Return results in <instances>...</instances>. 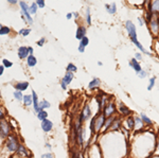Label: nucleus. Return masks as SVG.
I'll return each mask as SVG.
<instances>
[{"instance_id":"e433bc0d","label":"nucleus","mask_w":159,"mask_h":158,"mask_svg":"<svg viewBox=\"0 0 159 158\" xmlns=\"http://www.w3.org/2000/svg\"><path fill=\"white\" fill-rule=\"evenodd\" d=\"M85 20H86L87 25H91V12H90V9H89V7H87V9H86V17H85Z\"/></svg>"},{"instance_id":"2f4dec72","label":"nucleus","mask_w":159,"mask_h":158,"mask_svg":"<svg viewBox=\"0 0 159 158\" xmlns=\"http://www.w3.org/2000/svg\"><path fill=\"white\" fill-rule=\"evenodd\" d=\"M152 51L156 53V55L159 56V39L154 38V44L152 45Z\"/></svg>"},{"instance_id":"bf43d9fd","label":"nucleus","mask_w":159,"mask_h":158,"mask_svg":"<svg viewBox=\"0 0 159 158\" xmlns=\"http://www.w3.org/2000/svg\"><path fill=\"white\" fill-rule=\"evenodd\" d=\"M7 1H9L10 3H12V4H15V3H17V1H16V0H7Z\"/></svg>"},{"instance_id":"09e8293b","label":"nucleus","mask_w":159,"mask_h":158,"mask_svg":"<svg viewBox=\"0 0 159 158\" xmlns=\"http://www.w3.org/2000/svg\"><path fill=\"white\" fill-rule=\"evenodd\" d=\"M45 43H46V38H45V37H42V38H40V39L36 43V44H37V46H39V47H43V46L45 45Z\"/></svg>"},{"instance_id":"412c9836","label":"nucleus","mask_w":159,"mask_h":158,"mask_svg":"<svg viewBox=\"0 0 159 158\" xmlns=\"http://www.w3.org/2000/svg\"><path fill=\"white\" fill-rule=\"evenodd\" d=\"M87 28L85 27V25H81L78 27V29H76V32H75V38L78 40H81L83 37L87 36Z\"/></svg>"},{"instance_id":"f8f14e48","label":"nucleus","mask_w":159,"mask_h":158,"mask_svg":"<svg viewBox=\"0 0 159 158\" xmlns=\"http://www.w3.org/2000/svg\"><path fill=\"white\" fill-rule=\"evenodd\" d=\"M117 108H118V115L121 116L122 118H126V117H129L134 115V111L121 101H119L117 103Z\"/></svg>"},{"instance_id":"473e14b6","label":"nucleus","mask_w":159,"mask_h":158,"mask_svg":"<svg viewBox=\"0 0 159 158\" xmlns=\"http://www.w3.org/2000/svg\"><path fill=\"white\" fill-rule=\"evenodd\" d=\"M24 104L25 106H30L33 104V99H32V95H25L24 96Z\"/></svg>"},{"instance_id":"603ef678","label":"nucleus","mask_w":159,"mask_h":158,"mask_svg":"<svg viewBox=\"0 0 159 158\" xmlns=\"http://www.w3.org/2000/svg\"><path fill=\"white\" fill-rule=\"evenodd\" d=\"M85 49H86V48L82 47V46H79V48H78V50H79L80 53H84V52H85Z\"/></svg>"},{"instance_id":"6e6d98bb","label":"nucleus","mask_w":159,"mask_h":158,"mask_svg":"<svg viewBox=\"0 0 159 158\" xmlns=\"http://www.w3.org/2000/svg\"><path fill=\"white\" fill-rule=\"evenodd\" d=\"M3 72H4V67L3 66H0V76L3 74Z\"/></svg>"},{"instance_id":"f704fd0d","label":"nucleus","mask_w":159,"mask_h":158,"mask_svg":"<svg viewBox=\"0 0 159 158\" xmlns=\"http://www.w3.org/2000/svg\"><path fill=\"white\" fill-rule=\"evenodd\" d=\"M37 118L39 121H43L46 119H48V113L46 111H40L39 113H37Z\"/></svg>"},{"instance_id":"cd10ccee","label":"nucleus","mask_w":159,"mask_h":158,"mask_svg":"<svg viewBox=\"0 0 159 158\" xmlns=\"http://www.w3.org/2000/svg\"><path fill=\"white\" fill-rule=\"evenodd\" d=\"M28 87H29V83L28 82H20V83H17L16 85H15V88H16V90L18 91H25L27 90Z\"/></svg>"},{"instance_id":"dca6fc26","label":"nucleus","mask_w":159,"mask_h":158,"mask_svg":"<svg viewBox=\"0 0 159 158\" xmlns=\"http://www.w3.org/2000/svg\"><path fill=\"white\" fill-rule=\"evenodd\" d=\"M122 123H123V118L119 115L115 116V120L112 122L111 126H110L108 132H119L122 129Z\"/></svg>"},{"instance_id":"20e7f679","label":"nucleus","mask_w":159,"mask_h":158,"mask_svg":"<svg viewBox=\"0 0 159 158\" xmlns=\"http://www.w3.org/2000/svg\"><path fill=\"white\" fill-rule=\"evenodd\" d=\"M102 114L104 115L105 118H110V117H115L118 115L117 102H115L112 97H110V99L106 103V105L104 106L103 111H102Z\"/></svg>"},{"instance_id":"bb28decb","label":"nucleus","mask_w":159,"mask_h":158,"mask_svg":"<svg viewBox=\"0 0 159 158\" xmlns=\"http://www.w3.org/2000/svg\"><path fill=\"white\" fill-rule=\"evenodd\" d=\"M73 79H74V73H72V72H67V71H66L65 75H64V78L61 79V81H63V82L68 86L69 84L72 82Z\"/></svg>"},{"instance_id":"6e6552de","label":"nucleus","mask_w":159,"mask_h":158,"mask_svg":"<svg viewBox=\"0 0 159 158\" xmlns=\"http://www.w3.org/2000/svg\"><path fill=\"white\" fill-rule=\"evenodd\" d=\"M110 97L105 93H99L96 96V103H97V114L102 113L104 106L106 105V103L108 102Z\"/></svg>"},{"instance_id":"5fc2aeb1","label":"nucleus","mask_w":159,"mask_h":158,"mask_svg":"<svg viewBox=\"0 0 159 158\" xmlns=\"http://www.w3.org/2000/svg\"><path fill=\"white\" fill-rule=\"evenodd\" d=\"M2 120H4V114L2 113V111L0 109V121H2Z\"/></svg>"},{"instance_id":"79ce46f5","label":"nucleus","mask_w":159,"mask_h":158,"mask_svg":"<svg viewBox=\"0 0 159 158\" xmlns=\"http://www.w3.org/2000/svg\"><path fill=\"white\" fill-rule=\"evenodd\" d=\"M31 33V29H29V28H25V29H21L19 31V34L20 35H22V36H28V35H29Z\"/></svg>"},{"instance_id":"39448f33","label":"nucleus","mask_w":159,"mask_h":158,"mask_svg":"<svg viewBox=\"0 0 159 158\" xmlns=\"http://www.w3.org/2000/svg\"><path fill=\"white\" fill-rule=\"evenodd\" d=\"M93 111H92L91 106L89 105L88 103H86L85 105L83 106V108H82L81 113L79 115V121L81 122V123H85L87 121H90V119L93 117Z\"/></svg>"},{"instance_id":"a878e982","label":"nucleus","mask_w":159,"mask_h":158,"mask_svg":"<svg viewBox=\"0 0 159 158\" xmlns=\"http://www.w3.org/2000/svg\"><path fill=\"white\" fill-rule=\"evenodd\" d=\"M32 99H33V108H34L35 113H38V107H39V100H38V96L35 93V90H32Z\"/></svg>"},{"instance_id":"6ab92c4d","label":"nucleus","mask_w":159,"mask_h":158,"mask_svg":"<svg viewBox=\"0 0 159 158\" xmlns=\"http://www.w3.org/2000/svg\"><path fill=\"white\" fill-rule=\"evenodd\" d=\"M101 84H102V81L100 80L99 78H93L90 82L88 83L87 88H88L89 90H97V89H99L101 87Z\"/></svg>"},{"instance_id":"4be33fe9","label":"nucleus","mask_w":159,"mask_h":158,"mask_svg":"<svg viewBox=\"0 0 159 158\" xmlns=\"http://www.w3.org/2000/svg\"><path fill=\"white\" fill-rule=\"evenodd\" d=\"M16 153H17V155H18V156L24 157V158H29L31 156H33V155L30 154V152L27 150V147H25L24 144H21V143L19 144V147H18V149H17Z\"/></svg>"},{"instance_id":"37998d69","label":"nucleus","mask_w":159,"mask_h":158,"mask_svg":"<svg viewBox=\"0 0 159 158\" xmlns=\"http://www.w3.org/2000/svg\"><path fill=\"white\" fill-rule=\"evenodd\" d=\"M137 20H138V24H139V25L141 28L144 27V25H147V21H145V19H144V17H143V16L137 17Z\"/></svg>"},{"instance_id":"a211bd4d","label":"nucleus","mask_w":159,"mask_h":158,"mask_svg":"<svg viewBox=\"0 0 159 158\" xmlns=\"http://www.w3.org/2000/svg\"><path fill=\"white\" fill-rule=\"evenodd\" d=\"M129 66L130 68H132L133 70L135 71L136 73H138L139 71H141V70L143 69L142 66H141V64H140V62H138V61L136 60L135 57H133V58H130V60H129Z\"/></svg>"},{"instance_id":"864d4df0","label":"nucleus","mask_w":159,"mask_h":158,"mask_svg":"<svg viewBox=\"0 0 159 158\" xmlns=\"http://www.w3.org/2000/svg\"><path fill=\"white\" fill-rule=\"evenodd\" d=\"M72 17H73V13H68V14L66 15V18H67L68 20H70Z\"/></svg>"},{"instance_id":"aec40b11","label":"nucleus","mask_w":159,"mask_h":158,"mask_svg":"<svg viewBox=\"0 0 159 158\" xmlns=\"http://www.w3.org/2000/svg\"><path fill=\"white\" fill-rule=\"evenodd\" d=\"M40 127H42L43 132H45V133H50L53 129V122L49 120V119H46V120L42 121Z\"/></svg>"},{"instance_id":"a18cd8bd","label":"nucleus","mask_w":159,"mask_h":158,"mask_svg":"<svg viewBox=\"0 0 159 158\" xmlns=\"http://www.w3.org/2000/svg\"><path fill=\"white\" fill-rule=\"evenodd\" d=\"M2 66H3L4 68H11L13 66V63L7 60H2Z\"/></svg>"},{"instance_id":"49530a36","label":"nucleus","mask_w":159,"mask_h":158,"mask_svg":"<svg viewBox=\"0 0 159 158\" xmlns=\"http://www.w3.org/2000/svg\"><path fill=\"white\" fill-rule=\"evenodd\" d=\"M36 4H37L38 9H43L46 6V3H45L43 0H36Z\"/></svg>"},{"instance_id":"e2e57ef3","label":"nucleus","mask_w":159,"mask_h":158,"mask_svg":"<svg viewBox=\"0 0 159 158\" xmlns=\"http://www.w3.org/2000/svg\"><path fill=\"white\" fill-rule=\"evenodd\" d=\"M150 158H159V156H155V155H153V156H151Z\"/></svg>"},{"instance_id":"c756f323","label":"nucleus","mask_w":159,"mask_h":158,"mask_svg":"<svg viewBox=\"0 0 159 158\" xmlns=\"http://www.w3.org/2000/svg\"><path fill=\"white\" fill-rule=\"evenodd\" d=\"M156 81H157V78H156V76H151L150 80H148V87H147L148 91H152L153 90V88L155 87V85H156Z\"/></svg>"},{"instance_id":"338daca9","label":"nucleus","mask_w":159,"mask_h":158,"mask_svg":"<svg viewBox=\"0 0 159 158\" xmlns=\"http://www.w3.org/2000/svg\"><path fill=\"white\" fill-rule=\"evenodd\" d=\"M158 39H159V37H158Z\"/></svg>"},{"instance_id":"423d86ee","label":"nucleus","mask_w":159,"mask_h":158,"mask_svg":"<svg viewBox=\"0 0 159 158\" xmlns=\"http://www.w3.org/2000/svg\"><path fill=\"white\" fill-rule=\"evenodd\" d=\"M86 158H103V153L98 142L91 143L86 151Z\"/></svg>"},{"instance_id":"f257e3e1","label":"nucleus","mask_w":159,"mask_h":158,"mask_svg":"<svg viewBox=\"0 0 159 158\" xmlns=\"http://www.w3.org/2000/svg\"><path fill=\"white\" fill-rule=\"evenodd\" d=\"M129 139V135L122 131L107 132L99 135L97 142L102 150L103 158H127Z\"/></svg>"},{"instance_id":"c9c22d12","label":"nucleus","mask_w":159,"mask_h":158,"mask_svg":"<svg viewBox=\"0 0 159 158\" xmlns=\"http://www.w3.org/2000/svg\"><path fill=\"white\" fill-rule=\"evenodd\" d=\"M37 10H38V7L36 4V2H33V3L29 7V12H30L31 16H32V15H34V14H36Z\"/></svg>"},{"instance_id":"4d7b16f0","label":"nucleus","mask_w":159,"mask_h":158,"mask_svg":"<svg viewBox=\"0 0 159 158\" xmlns=\"http://www.w3.org/2000/svg\"><path fill=\"white\" fill-rule=\"evenodd\" d=\"M28 50H29V54L33 55V51H34V50H33V48L32 47H28Z\"/></svg>"},{"instance_id":"680f3d73","label":"nucleus","mask_w":159,"mask_h":158,"mask_svg":"<svg viewBox=\"0 0 159 158\" xmlns=\"http://www.w3.org/2000/svg\"><path fill=\"white\" fill-rule=\"evenodd\" d=\"M97 64H98V66H103V63H102V62H100V61H99V62L97 63Z\"/></svg>"},{"instance_id":"c85d7f7f","label":"nucleus","mask_w":159,"mask_h":158,"mask_svg":"<svg viewBox=\"0 0 159 158\" xmlns=\"http://www.w3.org/2000/svg\"><path fill=\"white\" fill-rule=\"evenodd\" d=\"M37 64V58L34 56V55H29L27 58V65L29 66L30 68L34 67V66H36Z\"/></svg>"},{"instance_id":"9b49d317","label":"nucleus","mask_w":159,"mask_h":158,"mask_svg":"<svg viewBox=\"0 0 159 158\" xmlns=\"http://www.w3.org/2000/svg\"><path fill=\"white\" fill-rule=\"evenodd\" d=\"M122 129L126 131L127 133L132 134L135 131V116H129L126 118H123V123H122Z\"/></svg>"},{"instance_id":"ddd939ff","label":"nucleus","mask_w":159,"mask_h":158,"mask_svg":"<svg viewBox=\"0 0 159 158\" xmlns=\"http://www.w3.org/2000/svg\"><path fill=\"white\" fill-rule=\"evenodd\" d=\"M144 10L150 12L154 16H159V0H148Z\"/></svg>"},{"instance_id":"0eeeda50","label":"nucleus","mask_w":159,"mask_h":158,"mask_svg":"<svg viewBox=\"0 0 159 158\" xmlns=\"http://www.w3.org/2000/svg\"><path fill=\"white\" fill-rule=\"evenodd\" d=\"M92 118H93V121H94V133H96V136H99V135H101V132H102V129H103L106 118H105L104 115L102 113L96 114Z\"/></svg>"},{"instance_id":"72a5a7b5","label":"nucleus","mask_w":159,"mask_h":158,"mask_svg":"<svg viewBox=\"0 0 159 158\" xmlns=\"http://www.w3.org/2000/svg\"><path fill=\"white\" fill-rule=\"evenodd\" d=\"M66 71L67 72H72V73H75L78 71V67L76 65H74L73 63H69L67 66H66Z\"/></svg>"},{"instance_id":"0e129e2a","label":"nucleus","mask_w":159,"mask_h":158,"mask_svg":"<svg viewBox=\"0 0 159 158\" xmlns=\"http://www.w3.org/2000/svg\"><path fill=\"white\" fill-rule=\"evenodd\" d=\"M2 27H3V25H2L1 24H0V29H1V28H2Z\"/></svg>"},{"instance_id":"9d476101","label":"nucleus","mask_w":159,"mask_h":158,"mask_svg":"<svg viewBox=\"0 0 159 158\" xmlns=\"http://www.w3.org/2000/svg\"><path fill=\"white\" fill-rule=\"evenodd\" d=\"M7 149L9 150L10 152H16L17 149L19 147V141H18V138L15 134H10V136L7 138Z\"/></svg>"},{"instance_id":"7ed1b4c3","label":"nucleus","mask_w":159,"mask_h":158,"mask_svg":"<svg viewBox=\"0 0 159 158\" xmlns=\"http://www.w3.org/2000/svg\"><path fill=\"white\" fill-rule=\"evenodd\" d=\"M124 28L127 32V36H129V40L138 48V49H139L140 53L148 55V56H153V52L148 51L144 47H143V45L139 42V39H138L137 27H136V25L134 24V21H132V20H126V21L124 22Z\"/></svg>"},{"instance_id":"c03bdc74","label":"nucleus","mask_w":159,"mask_h":158,"mask_svg":"<svg viewBox=\"0 0 159 158\" xmlns=\"http://www.w3.org/2000/svg\"><path fill=\"white\" fill-rule=\"evenodd\" d=\"M71 158H81V152L73 149V151L71 152Z\"/></svg>"},{"instance_id":"f03ea898","label":"nucleus","mask_w":159,"mask_h":158,"mask_svg":"<svg viewBox=\"0 0 159 158\" xmlns=\"http://www.w3.org/2000/svg\"><path fill=\"white\" fill-rule=\"evenodd\" d=\"M157 135L151 129L130 134L127 158H150L154 155Z\"/></svg>"},{"instance_id":"4468645a","label":"nucleus","mask_w":159,"mask_h":158,"mask_svg":"<svg viewBox=\"0 0 159 158\" xmlns=\"http://www.w3.org/2000/svg\"><path fill=\"white\" fill-rule=\"evenodd\" d=\"M10 132H11V125L6 119L0 121V136L1 138H7L10 136Z\"/></svg>"},{"instance_id":"393cba45","label":"nucleus","mask_w":159,"mask_h":158,"mask_svg":"<svg viewBox=\"0 0 159 158\" xmlns=\"http://www.w3.org/2000/svg\"><path fill=\"white\" fill-rule=\"evenodd\" d=\"M29 55L30 54H29L28 47H25V46H21V47H19V49H18V56H19V58H21V60H27Z\"/></svg>"},{"instance_id":"f3484780","label":"nucleus","mask_w":159,"mask_h":158,"mask_svg":"<svg viewBox=\"0 0 159 158\" xmlns=\"http://www.w3.org/2000/svg\"><path fill=\"white\" fill-rule=\"evenodd\" d=\"M134 116H135V131H134V133H139V132H142V131H144V129H147V127H145L144 123H143L142 119L140 118L139 115H134Z\"/></svg>"},{"instance_id":"7c9ffc66","label":"nucleus","mask_w":159,"mask_h":158,"mask_svg":"<svg viewBox=\"0 0 159 158\" xmlns=\"http://www.w3.org/2000/svg\"><path fill=\"white\" fill-rule=\"evenodd\" d=\"M50 106H51V104L47 100L39 101V107H38V113H39L40 111H45L46 108H49Z\"/></svg>"},{"instance_id":"ea45409f","label":"nucleus","mask_w":159,"mask_h":158,"mask_svg":"<svg viewBox=\"0 0 159 158\" xmlns=\"http://www.w3.org/2000/svg\"><path fill=\"white\" fill-rule=\"evenodd\" d=\"M148 71H147V70H144V69H142V70L139 71V72L137 73V76H138L139 79H142V80H143V79L148 78Z\"/></svg>"},{"instance_id":"de8ad7c7","label":"nucleus","mask_w":159,"mask_h":158,"mask_svg":"<svg viewBox=\"0 0 159 158\" xmlns=\"http://www.w3.org/2000/svg\"><path fill=\"white\" fill-rule=\"evenodd\" d=\"M134 57L138 61V62H140V61H142V53L136 52V53H135V55H134Z\"/></svg>"},{"instance_id":"69168bd1","label":"nucleus","mask_w":159,"mask_h":158,"mask_svg":"<svg viewBox=\"0 0 159 158\" xmlns=\"http://www.w3.org/2000/svg\"><path fill=\"white\" fill-rule=\"evenodd\" d=\"M0 50H1V48H0Z\"/></svg>"},{"instance_id":"a19ab883","label":"nucleus","mask_w":159,"mask_h":158,"mask_svg":"<svg viewBox=\"0 0 159 158\" xmlns=\"http://www.w3.org/2000/svg\"><path fill=\"white\" fill-rule=\"evenodd\" d=\"M10 32H11V29H10L9 27H7V25H4V27H2L1 29H0V35H7V34H9Z\"/></svg>"},{"instance_id":"8fccbe9b","label":"nucleus","mask_w":159,"mask_h":158,"mask_svg":"<svg viewBox=\"0 0 159 158\" xmlns=\"http://www.w3.org/2000/svg\"><path fill=\"white\" fill-rule=\"evenodd\" d=\"M42 158H54L52 153H45L42 155Z\"/></svg>"},{"instance_id":"052dcab7","label":"nucleus","mask_w":159,"mask_h":158,"mask_svg":"<svg viewBox=\"0 0 159 158\" xmlns=\"http://www.w3.org/2000/svg\"><path fill=\"white\" fill-rule=\"evenodd\" d=\"M46 147H47V149H49V150L52 149V147H51L50 143H46Z\"/></svg>"},{"instance_id":"58836bf2","label":"nucleus","mask_w":159,"mask_h":158,"mask_svg":"<svg viewBox=\"0 0 159 158\" xmlns=\"http://www.w3.org/2000/svg\"><path fill=\"white\" fill-rule=\"evenodd\" d=\"M14 98L18 101H22L24 100V95H22L21 91H18V90H15L14 93Z\"/></svg>"},{"instance_id":"4c0bfd02","label":"nucleus","mask_w":159,"mask_h":158,"mask_svg":"<svg viewBox=\"0 0 159 158\" xmlns=\"http://www.w3.org/2000/svg\"><path fill=\"white\" fill-rule=\"evenodd\" d=\"M89 42H90V40H89V37H88V36H85V37H83L81 40H80L79 46H82V47L86 48L87 46L89 45Z\"/></svg>"},{"instance_id":"b1692460","label":"nucleus","mask_w":159,"mask_h":158,"mask_svg":"<svg viewBox=\"0 0 159 158\" xmlns=\"http://www.w3.org/2000/svg\"><path fill=\"white\" fill-rule=\"evenodd\" d=\"M105 11L108 13L109 15H115L117 13V4L116 2H111V3H105Z\"/></svg>"},{"instance_id":"2eb2a0df","label":"nucleus","mask_w":159,"mask_h":158,"mask_svg":"<svg viewBox=\"0 0 159 158\" xmlns=\"http://www.w3.org/2000/svg\"><path fill=\"white\" fill-rule=\"evenodd\" d=\"M19 6H20V9H21V12H22V15L25 17L27 21L29 22L30 25H33V18L31 17V14L29 12V6L27 4V2L25 1H20L19 2Z\"/></svg>"},{"instance_id":"774afa93","label":"nucleus","mask_w":159,"mask_h":158,"mask_svg":"<svg viewBox=\"0 0 159 158\" xmlns=\"http://www.w3.org/2000/svg\"><path fill=\"white\" fill-rule=\"evenodd\" d=\"M158 18H159V16H158Z\"/></svg>"},{"instance_id":"13d9d810","label":"nucleus","mask_w":159,"mask_h":158,"mask_svg":"<svg viewBox=\"0 0 159 158\" xmlns=\"http://www.w3.org/2000/svg\"><path fill=\"white\" fill-rule=\"evenodd\" d=\"M73 17H74V18H79V13L78 12H74L73 13Z\"/></svg>"},{"instance_id":"5701e85b","label":"nucleus","mask_w":159,"mask_h":158,"mask_svg":"<svg viewBox=\"0 0 159 158\" xmlns=\"http://www.w3.org/2000/svg\"><path fill=\"white\" fill-rule=\"evenodd\" d=\"M139 116H140V118L142 119V121H143V123H144V125L145 127H147V129H150L151 127H152L154 125V122L151 120L150 118H148V116L147 114H144V113H140L139 114Z\"/></svg>"},{"instance_id":"3c124183","label":"nucleus","mask_w":159,"mask_h":158,"mask_svg":"<svg viewBox=\"0 0 159 158\" xmlns=\"http://www.w3.org/2000/svg\"><path fill=\"white\" fill-rule=\"evenodd\" d=\"M67 87H68V86L66 85V84L64 83L63 81H61V88L63 89V90H66V89H67Z\"/></svg>"},{"instance_id":"1a4fd4ad","label":"nucleus","mask_w":159,"mask_h":158,"mask_svg":"<svg viewBox=\"0 0 159 158\" xmlns=\"http://www.w3.org/2000/svg\"><path fill=\"white\" fill-rule=\"evenodd\" d=\"M148 29L150 31L151 35L154 38H158L159 37V18L158 16H154L151 21H148Z\"/></svg>"}]
</instances>
